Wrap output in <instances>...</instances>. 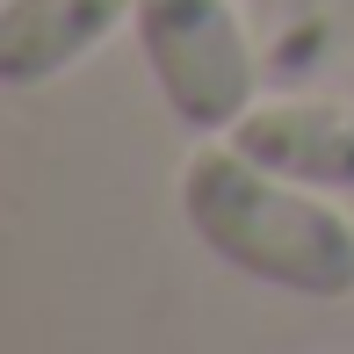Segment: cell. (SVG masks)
Instances as JSON below:
<instances>
[{
	"label": "cell",
	"instance_id": "1",
	"mask_svg": "<svg viewBox=\"0 0 354 354\" xmlns=\"http://www.w3.org/2000/svg\"><path fill=\"white\" fill-rule=\"evenodd\" d=\"M181 217L196 246L224 261L232 275L289 289L311 304H347L354 297V217L326 188H304L246 159L232 138L196 145L181 167Z\"/></svg>",
	"mask_w": 354,
	"mask_h": 354
},
{
	"label": "cell",
	"instance_id": "3",
	"mask_svg": "<svg viewBox=\"0 0 354 354\" xmlns=\"http://www.w3.org/2000/svg\"><path fill=\"white\" fill-rule=\"evenodd\" d=\"M246 159H261L268 174L304 188H326V196H354V102H253L246 116L224 131Z\"/></svg>",
	"mask_w": 354,
	"mask_h": 354
},
{
	"label": "cell",
	"instance_id": "2",
	"mask_svg": "<svg viewBox=\"0 0 354 354\" xmlns=\"http://www.w3.org/2000/svg\"><path fill=\"white\" fill-rule=\"evenodd\" d=\"M131 37L167 116L188 123L196 138H224L253 109L261 58H253V29L239 0H138Z\"/></svg>",
	"mask_w": 354,
	"mask_h": 354
},
{
	"label": "cell",
	"instance_id": "4",
	"mask_svg": "<svg viewBox=\"0 0 354 354\" xmlns=\"http://www.w3.org/2000/svg\"><path fill=\"white\" fill-rule=\"evenodd\" d=\"M138 0H0V87H51L94 58Z\"/></svg>",
	"mask_w": 354,
	"mask_h": 354
}]
</instances>
